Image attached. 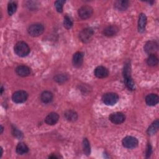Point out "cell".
Listing matches in <instances>:
<instances>
[{
	"label": "cell",
	"instance_id": "1",
	"mask_svg": "<svg viewBox=\"0 0 159 159\" xmlns=\"http://www.w3.org/2000/svg\"><path fill=\"white\" fill-rule=\"evenodd\" d=\"M130 64L126 63L124 65L123 70V76L124 79V83L125 86L130 89V90H134L135 89V83L132 80V78L130 75Z\"/></svg>",
	"mask_w": 159,
	"mask_h": 159
},
{
	"label": "cell",
	"instance_id": "2",
	"mask_svg": "<svg viewBox=\"0 0 159 159\" xmlns=\"http://www.w3.org/2000/svg\"><path fill=\"white\" fill-rule=\"evenodd\" d=\"M14 50L15 53L20 57H26L30 53V48L29 45L23 41L17 42L14 46Z\"/></svg>",
	"mask_w": 159,
	"mask_h": 159
},
{
	"label": "cell",
	"instance_id": "3",
	"mask_svg": "<svg viewBox=\"0 0 159 159\" xmlns=\"http://www.w3.org/2000/svg\"><path fill=\"white\" fill-rule=\"evenodd\" d=\"M119 100V96L114 93H107L102 95V101L107 106H112Z\"/></svg>",
	"mask_w": 159,
	"mask_h": 159
},
{
	"label": "cell",
	"instance_id": "4",
	"mask_svg": "<svg viewBox=\"0 0 159 159\" xmlns=\"http://www.w3.org/2000/svg\"><path fill=\"white\" fill-rule=\"evenodd\" d=\"M44 31V27L40 23H35L30 25L28 28V33L32 37H38L42 34Z\"/></svg>",
	"mask_w": 159,
	"mask_h": 159
},
{
	"label": "cell",
	"instance_id": "5",
	"mask_svg": "<svg viewBox=\"0 0 159 159\" xmlns=\"http://www.w3.org/2000/svg\"><path fill=\"white\" fill-rule=\"evenodd\" d=\"M93 34L94 32L91 28H85L80 32L79 38L82 42L88 43L91 40Z\"/></svg>",
	"mask_w": 159,
	"mask_h": 159
},
{
	"label": "cell",
	"instance_id": "6",
	"mask_svg": "<svg viewBox=\"0 0 159 159\" xmlns=\"http://www.w3.org/2000/svg\"><path fill=\"white\" fill-rule=\"evenodd\" d=\"M138 140L132 136H126L122 139V145L127 148H134L138 145Z\"/></svg>",
	"mask_w": 159,
	"mask_h": 159
},
{
	"label": "cell",
	"instance_id": "7",
	"mask_svg": "<svg viewBox=\"0 0 159 159\" xmlns=\"http://www.w3.org/2000/svg\"><path fill=\"white\" fill-rule=\"evenodd\" d=\"M28 94L24 91H17L13 93L12 96V101L16 103H22L27 99Z\"/></svg>",
	"mask_w": 159,
	"mask_h": 159
},
{
	"label": "cell",
	"instance_id": "8",
	"mask_svg": "<svg viewBox=\"0 0 159 159\" xmlns=\"http://www.w3.org/2000/svg\"><path fill=\"white\" fill-rule=\"evenodd\" d=\"M93 11L89 6H83L78 10V15L82 19H86L89 18L93 14Z\"/></svg>",
	"mask_w": 159,
	"mask_h": 159
},
{
	"label": "cell",
	"instance_id": "9",
	"mask_svg": "<svg viewBox=\"0 0 159 159\" xmlns=\"http://www.w3.org/2000/svg\"><path fill=\"white\" fill-rule=\"evenodd\" d=\"M109 119L113 124H120L124 122L125 117L123 113L117 112L112 113L109 116Z\"/></svg>",
	"mask_w": 159,
	"mask_h": 159
},
{
	"label": "cell",
	"instance_id": "10",
	"mask_svg": "<svg viewBox=\"0 0 159 159\" xmlns=\"http://www.w3.org/2000/svg\"><path fill=\"white\" fill-rule=\"evenodd\" d=\"M158 50V43L154 40H150L147 42L144 46V50L149 55L154 54Z\"/></svg>",
	"mask_w": 159,
	"mask_h": 159
},
{
	"label": "cell",
	"instance_id": "11",
	"mask_svg": "<svg viewBox=\"0 0 159 159\" xmlns=\"http://www.w3.org/2000/svg\"><path fill=\"white\" fill-rule=\"evenodd\" d=\"M84 55L81 52H77L74 53L72 58L73 65L76 68H79L81 66L83 61Z\"/></svg>",
	"mask_w": 159,
	"mask_h": 159
},
{
	"label": "cell",
	"instance_id": "12",
	"mask_svg": "<svg viewBox=\"0 0 159 159\" xmlns=\"http://www.w3.org/2000/svg\"><path fill=\"white\" fill-rule=\"evenodd\" d=\"M94 75L99 78H104L108 76L109 71L108 70L102 66H99L96 67L94 70Z\"/></svg>",
	"mask_w": 159,
	"mask_h": 159
},
{
	"label": "cell",
	"instance_id": "13",
	"mask_svg": "<svg viewBox=\"0 0 159 159\" xmlns=\"http://www.w3.org/2000/svg\"><path fill=\"white\" fill-rule=\"evenodd\" d=\"M59 119V116L56 112H50L45 119V122L48 125H55Z\"/></svg>",
	"mask_w": 159,
	"mask_h": 159
},
{
	"label": "cell",
	"instance_id": "14",
	"mask_svg": "<svg viewBox=\"0 0 159 159\" xmlns=\"http://www.w3.org/2000/svg\"><path fill=\"white\" fill-rule=\"evenodd\" d=\"M16 72L19 76L25 77L30 74V69L25 65H19L16 68Z\"/></svg>",
	"mask_w": 159,
	"mask_h": 159
},
{
	"label": "cell",
	"instance_id": "15",
	"mask_svg": "<svg viewBox=\"0 0 159 159\" xmlns=\"http://www.w3.org/2000/svg\"><path fill=\"white\" fill-rule=\"evenodd\" d=\"M147 24V17L143 13H141L139 17L138 21V30L139 32L145 31Z\"/></svg>",
	"mask_w": 159,
	"mask_h": 159
},
{
	"label": "cell",
	"instance_id": "16",
	"mask_svg": "<svg viewBox=\"0 0 159 159\" xmlns=\"http://www.w3.org/2000/svg\"><path fill=\"white\" fill-rule=\"evenodd\" d=\"M158 96L156 94H150L147 95L145 98V102L147 105L153 106L158 104Z\"/></svg>",
	"mask_w": 159,
	"mask_h": 159
},
{
	"label": "cell",
	"instance_id": "17",
	"mask_svg": "<svg viewBox=\"0 0 159 159\" xmlns=\"http://www.w3.org/2000/svg\"><path fill=\"white\" fill-rule=\"evenodd\" d=\"M129 6V2L128 1L124 0H118L114 2V7L119 11H125Z\"/></svg>",
	"mask_w": 159,
	"mask_h": 159
},
{
	"label": "cell",
	"instance_id": "18",
	"mask_svg": "<svg viewBox=\"0 0 159 159\" xmlns=\"http://www.w3.org/2000/svg\"><path fill=\"white\" fill-rule=\"evenodd\" d=\"M119 30V29L116 25H110L107 27L103 31L104 35L107 37H112L115 35Z\"/></svg>",
	"mask_w": 159,
	"mask_h": 159
},
{
	"label": "cell",
	"instance_id": "19",
	"mask_svg": "<svg viewBox=\"0 0 159 159\" xmlns=\"http://www.w3.org/2000/svg\"><path fill=\"white\" fill-rule=\"evenodd\" d=\"M40 99L43 103H49L53 99V94L48 91H45L42 93Z\"/></svg>",
	"mask_w": 159,
	"mask_h": 159
},
{
	"label": "cell",
	"instance_id": "20",
	"mask_svg": "<svg viewBox=\"0 0 159 159\" xmlns=\"http://www.w3.org/2000/svg\"><path fill=\"white\" fill-rule=\"evenodd\" d=\"M65 119L70 122H74L78 119V115L76 112L72 110H68L64 113Z\"/></svg>",
	"mask_w": 159,
	"mask_h": 159
},
{
	"label": "cell",
	"instance_id": "21",
	"mask_svg": "<svg viewBox=\"0 0 159 159\" xmlns=\"http://www.w3.org/2000/svg\"><path fill=\"white\" fill-rule=\"evenodd\" d=\"M29 151V148L25 143L20 142L17 144L16 147V152L19 155H23L27 153Z\"/></svg>",
	"mask_w": 159,
	"mask_h": 159
},
{
	"label": "cell",
	"instance_id": "22",
	"mask_svg": "<svg viewBox=\"0 0 159 159\" xmlns=\"http://www.w3.org/2000/svg\"><path fill=\"white\" fill-rule=\"evenodd\" d=\"M158 120H155L148 128L147 129V133L148 135H152L153 134H155L158 129Z\"/></svg>",
	"mask_w": 159,
	"mask_h": 159
},
{
	"label": "cell",
	"instance_id": "23",
	"mask_svg": "<svg viewBox=\"0 0 159 159\" xmlns=\"http://www.w3.org/2000/svg\"><path fill=\"white\" fill-rule=\"evenodd\" d=\"M158 58L155 54L150 55L147 60V64L151 66H156L158 64Z\"/></svg>",
	"mask_w": 159,
	"mask_h": 159
},
{
	"label": "cell",
	"instance_id": "24",
	"mask_svg": "<svg viewBox=\"0 0 159 159\" xmlns=\"http://www.w3.org/2000/svg\"><path fill=\"white\" fill-rule=\"evenodd\" d=\"M17 9V3L15 1H11L7 5V12L9 16L13 15Z\"/></svg>",
	"mask_w": 159,
	"mask_h": 159
},
{
	"label": "cell",
	"instance_id": "25",
	"mask_svg": "<svg viewBox=\"0 0 159 159\" xmlns=\"http://www.w3.org/2000/svg\"><path fill=\"white\" fill-rule=\"evenodd\" d=\"M83 149L84 153L86 155H90L91 147H90L89 142L87 139H84L83 140Z\"/></svg>",
	"mask_w": 159,
	"mask_h": 159
},
{
	"label": "cell",
	"instance_id": "26",
	"mask_svg": "<svg viewBox=\"0 0 159 159\" xmlns=\"http://www.w3.org/2000/svg\"><path fill=\"white\" fill-rule=\"evenodd\" d=\"M68 79V76L65 74H59L54 77V80L58 83H63Z\"/></svg>",
	"mask_w": 159,
	"mask_h": 159
},
{
	"label": "cell",
	"instance_id": "27",
	"mask_svg": "<svg viewBox=\"0 0 159 159\" xmlns=\"http://www.w3.org/2000/svg\"><path fill=\"white\" fill-rule=\"evenodd\" d=\"M63 25L67 29H70L73 25V20H72L70 16H68V15H66L64 17Z\"/></svg>",
	"mask_w": 159,
	"mask_h": 159
},
{
	"label": "cell",
	"instance_id": "28",
	"mask_svg": "<svg viewBox=\"0 0 159 159\" xmlns=\"http://www.w3.org/2000/svg\"><path fill=\"white\" fill-rule=\"evenodd\" d=\"M65 1H62V0H58V1H56L54 3L55 8L57 11V12H62L63 11V4H65Z\"/></svg>",
	"mask_w": 159,
	"mask_h": 159
},
{
	"label": "cell",
	"instance_id": "29",
	"mask_svg": "<svg viewBox=\"0 0 159 159\" xmlns=\"http://www.w3.org/2000/svg\"><path fill=\"white\" fill-rule=\"evenodd\" d=\"M13 134L14 136H16V137H18V138H21L22 136V133L16 128L13 129Z\"/></svg>",
	"mask_w": 159,
	"mask_h": 159
},
{
	"label": "cell",
	"instance_id": "30",
	"mask_svg": "<svg viewBox=\"0 0 159 159\" xmlns=\"http://www.w3.org/2000/svg\"><path fill=\"white\" fill-rule=\"evenodd\" d=\"M152 147L150 144L148 145L147 146V151H146V157H149L150 156V155L152 154Z\"/></svg>",
	"mask_w": 159,
	"mask_h": 159
},
{
	"label": "cell",
	"instance_id": "31",
	"mask_svg": "<svg viewBox=\"0 0 159 159\" xmlns=\"http://www.w3.org/2000/svg\"><path fill=\"white\" fill-rule=\"evenodd\" d=\"M3 129H4V128H3V127L2 126V125H1V134H2V131H3Z\"/></svg>",
	"mask_w": 159,
	"mask_h": 159
},
{
	"label": "cell",
	"instance_id": "32",
	"mask_svg": "<svg viewBox=\"0 0 159 159\" xmlns=\"http://www.w3.org/2000/svg\"><path fill=\"white\" fill-rule=\"evenodd\" d=\"M1 154H0V157H1V156L2 155V148H1Z\"/></svg>",
	"mask_w": 159,
	"mask_h": 159
},
{
	"label": "cell",
	"instance_id": "33",
	"mask_svg": "<svg viewBox=\"0 0 159 159\" xmlns=\"http://www.w3.org/2000/svg\"><path fill=\"white\" fill-rule=\"evenodd\" d=\"M2 91H3V87L1 86V94L2 93Z\"/></svg>",
	"mask_w": 159,
	"mask_h": 159
}]
</instances>
